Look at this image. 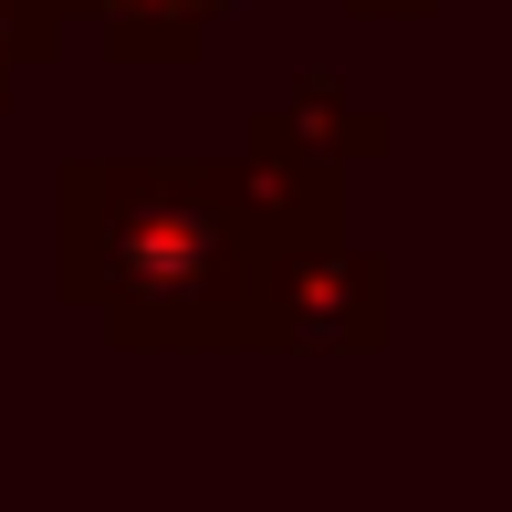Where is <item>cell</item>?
<instances>
[{
    "label": "cell",
    "mask_w": 512,
    "mask_h": 512,
    "mask_svg": "<svg viewBox=\"0 0 512 512\" xmlns=\"http://www.w3.org/2000/svg\"><path fill=\"white\" fill-rule=\"evenodd\" d=\"M115 21H209L220 0H105Z\"/></svg>",
    "instance_id": "cell-1"
}]
</instances>
